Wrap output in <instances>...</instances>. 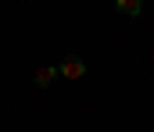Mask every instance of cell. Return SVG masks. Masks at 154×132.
<instances>
[{
	"label": "cell",
	"instance_id": "1",
	"mask_svg": "<svg viewBox=\"0 0 154 132\" xmlns=\"http://www.w3.org/2000/svg\"><path fill=\"white\" fill-rule=\"evenodd\" d=\"M57 75H65V79H82V75H86V61H82V57H65V61L57 64Z\"/></svg>",
	"mask_w": 154,
	"mask_h": 132
},
{
	"label": "cell",
	"instance_id": "3",
	"mask_svg": "<svg viewBox=\"0 0 154 132\" xmlns=\"http://www.w3.org/2000/svg\"><path fill=\"white\" fill-rule=\"evenodd\" d=\"M54 79H57V68H50V64H43V68H39L36 75H32V82H36L39 89H43V86H50Z\"/></svg>",
	"mask_w": 154,
	"mask_h": 132
},
{
	"label": "cell",
	"instance_id": "2",
	"mask_svg": "<svg viewBox=\"0 0 154 132\" xmlns=\"http://www.w3.org/2000/svg\"><path fill=\"white\" fill-rule=\"evenodd\" d=\"M115 7L125 14V18H136V14L143 11V0H115Z\"/></svg>",
	"mask_w": 154,
	"mask_h": 132
}]
</instances>
